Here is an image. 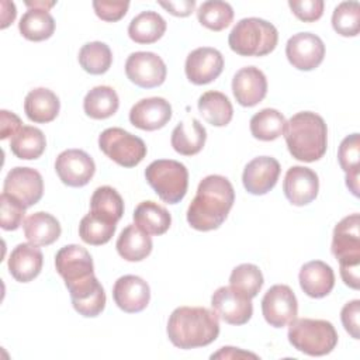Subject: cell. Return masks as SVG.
Instances as JSON below:
<instances>
[{
  "instance_id": "cell-40",
  "label": "cell",
  "mask_w": 360,
  "mask_h": 360,
  "mask_svg": "<svg viewBox=\"0 0 360 360\" xmlns=\"http://www.w3.org/2000/svg\"><path fill=\"white\" fill-rule=\"evenodd\" d=\"M263 283L264 280L260 269L252 263H242L236 266L229 276V284L249 298H253L259 294Z\"/></svg>"
},
{
  "instance_id": "cell-44",
  "label": "cell",
  "mask_w": 360,
  "mask_h": 360,
  "mask_svg": "<svg viewBox=\"0 0 360 360\" xmlns=\"http://www.w3.org/2000/svg\"><path fill=\"white\" fill-rule=\"evenodd\" d=\"M288 6L292 14L304 22H314L323 14L322 0H290Z\"/></svg>"
},
{
  "instance_id": "cell-22",
  "label": "cell",
  "mask_w": 360,
  "mask_h": 360,
  "mask_svg": "<svg viewBox=\"0 0 360 360\" xmlns=\"http://www.w3.org/2000/svg\"><path fill=\"white\" fill-rule=\"evenodd\" d=\"M172 118V105L162 97L142 98L132 105L129 121L134 127L143 131L163 128Z\"/></svg>"
},
{
  "instance_id": "cell-15",
  "label": "cell",
  "mask_w": 360,
  "mask_h": 360,
  "mask_svg": "<svg viewBox=\"0 0 360 360\" xmlns=\"http://www.w3.org/2000/svg\"><path fill=\"white\" fill-rule=\"evenodd\" d=\"M222 53L211 46H201L191 51L184 65L187 79L197 86L211 83L222 73Z\"/></svg>"
},
{
  "instance_id": "cell-25",
  "label": "cell",
  "mask_w": 360,
  "mask_h": 360,
  "mask_svg": "<svg viewBox=\"0 0 360 360\" xmlns=\"http://www.w3.org/2000/svg\"><path fill=\"white\" fill-rule=\"evenodd\" d=\"M60 101L58 96L45 87L31 90L24 100V111L30 121L37 124H46L59 114Z\"/></svg>"
},
{
  "instance_id": "cell-47",
  "label": "cell",
  "mask_w": 360,
  "mask_h": 360,
  "mask_svg": "<svg viewBox=\"0 0 360 360\" xmlns=\"http://www.w3.org/2000/svg\"><path fill=\"white\" fill-rule=\"evenodd\" d=\"M0 117H1V132H0L1 139L8 138L10 135L13 136L22 127L21 120L14 112H10L7 110H1Z\"/></svg>"
},
{
  "instance_id": "cell-34",
  "label": "cell",
  "mask_w": 360,
  "mask_h": 360,
  "mask_svg": "<svg viewBox=\"0 0 360 360\" xmlns=\"http://www.w3.org/2000/svg\"><path fill=\"white\" fill-rule=\"evenodd\" d=\"M120 100L117 91L110 86L93 87L83 100L84 112L93 120H105L117 112Z\"/></svg>"
},
{
  "instance_id": "cell-35",
  "label": "cell",
  "mask_w": 360,
  "mask_h": 360,
  "mask_svg": "<svg viewBox=\"0 0 360 360\" xmlns=\"http://www.w3.org/2000/svg\"><path fill=\"white\" fill-rule=\"evenodd\" d=\"M90 212L117 224L124 214V200L115 188L110 186H101L96 188L91 195Z\"/></svg>"
},
{
  "instance_id": "cell-43",
  "label": "cell",
  "mask_w": 360,
  "mask_h": 360,
  "mask_svg": "<svg viewBox=\"0 0 360 360\" xmlns=\"http://www.w3.org/2000/svg\"><path fill=\"white\" fill-rule=\"evenodd\" d=\"M338 160L346 174L357 173L360 169V136L357 132L346 136L339 146Z\"/></svg>"
},
{
  "instance_id": "cell-29",
  "label": "cell",
  "mask_w": 360,
  "mask_h": 360,
  "mask_svg": "<svg viewBox=\"0 0 360 360\" xmlns=\"http://www.w3.org/2000/svg\"><path fill=\"white\" fill-rule=\"evenodd\" d=\"M134 224L148 235H163L172 224L169 211L155 201H142L134 211Z\"/></svg>"
},
{
  "instance_id": "cell-52",
  "label": "cell",
  "mask_w": 360,
  "mask_h": 360,
  "mask_svg": "<svg viewBox=\"0 0 360 360\" xmlns=\"http://www.w3.org/2000/svg\"><path fill=\"white\" fill-rule=\"evenodd\" d=\"M25 6L27 7H39V8H45V10H49L51 7L55 6V1H25Z\"/></svg>"
},
{
  "instance_id": "cell-3",
  "label": "cell",
  "mask_w": 360,
  "mask_h": 360,
  "mask_svg": "<svg viewBox=\"0 0 360 360\" xmlns=\"http://www.w3.org/2000/svg\"><path fill=\"white\" fill-rule=\"evenodd\" d=\"M288 152L301 162L319 160L328 148V128L321 115L312 111L294 114L284 128Z\"/></svg>"
},
{
  "instance_id": "cell-46",
  "label": "cell",
  "mask_w": 360,
  "mask_h": 360,
  "mask_svg": "<svg viewBox=\"0 0 360 360\" xmlns=\"http://www.w3.org/2000/svg\"><path fill=\"white\" fill-rule=\"evenodd\" d=\"M359 316H360V301L359 300H353V301L345 304V307L340 311V319H342L343 328L353 339H360Z\"/></svg>"
},
{
  "instance_id": "cell-27",
  "label": "cell",
  "mask_w": 360,
  "mask_h": 360,
  "mask_svg": "<svg viewBox=\"0 0 360 360\" xmlns=\"http://www.w3.org/2000/svg\"><path fill=\"white\" fill-rule=\"evenodd\" d=\"M207 131L197 118H190L177 124L172 132L170 143L173 149L184 156L197 155L205 145Z\"/></svg>"
},
{
  "instance_id": "cell-19",
  "label": "cell",
  "mask_w": 360,
  "mask_h": 360,
  "mask_svg": "<svg viewBox=\"0 0 360 360\" xmlns=\"http://www.w3.org/2000/svg\"><path fill=\"white\" fill-rule=\"evenodd\" d=\"M280 163L270 156H259L250 160L243 170L242 183L248 193L263 195L277 183L280 176Z\"/></svg>"
},
{
  "instance_id": "cell-45",
  "label": "cell",
  "mask_w": 360,
  "mask_h": 360,
  "mask_svg": "<svg viewBox=\"0 0 360 360\" xmlns=\"http://www.w3.org/2000/svg\"><path fill=\"white\" fill-rule=\"evenodd\" d=\"M129 7V1H107V0H96L93 1L94 13L98 18L108 22H115L121 20Z\"/></svg>"
},
{
  "instance_id": "cell-11",
  "label": "cell",
  "mask_w": 360,
  "mask_h": 360,
  "mask_svg": "<svg viewBox=\"0 0 360 360\" xmlns=\"http://www.w3.org/2000/svg\"><path fill=\"white\" fill-rule=\"evenodd\" d=\"M127 77L142 89L160 86L167 75L163 59L153 52H134L125 62Z\"/></svg>"
},
{
  "instance_id": "cell-49",
  "label": "cell",
  "mask_w": 360,
  "mask_h": 360,
  "mask_svg": "<svg viewBox=\"0 0 360 360\" xmlns=\"http://www.w3.org/2000/svg\"><path fill=\"white\" fill-rule=\"evenodd\" d=\"M235 357H236V359H238V357H253V359H257V356L253 354V353L242 352V350H239L238 347H236V350H235V347H231V346L221 347L219 352L211 354V359H235Z\"/></svg>"
},
{
  "instance_id": "cell-42",
  "label": "cell",
  "mask_w": 360,
  "mask_h": 360,
  "mask_svg": "<svg viewBox=\"0 0 360 360\" xmlns=\"http://www.w3.org/2000/svg\"><path fill=\"white\" fill-rule=\"evenodd\" d=\"M27 207L7 193L0 195V224L4 231H15L24 224Z\"/></svg>"
},
{
  "instance_id": "cell-32",
  "label": "cell",
  "mask_w": 360,
  "mask_h": 360,
  "mask_svg": "<svg viewBox=\"0 0 360 360\" xmlns=\"http://www.w3.org/2000/svg\"><path fill=\"white\" fill-rule=\"evenodd\" d=\"M197 105L204 120L214 127H225L232 120L233 107L229 98L221 91H205L200 96Z\"/></svg>"
},
{
  "instance_id": "cell-17",
  "label": "cell",
  "mask_w": 360,
  "mask_h": 360,
  "mask_svg": "<svg viewBox=\"0 0 360 360\" xmlns=\"http://www.w3.org/2000/svg\"><path fill=\"white\" fill-rule=\"evenodd\" d=\"M318 174L312 169L292 166L287 170L283 181V191L292 205L302 207L312 202L318 195Z\"/></svg>"
},
{
  "instance_id": "cell-24",
  "label": "cell",
  "mask_w": 360,
  "mask_h": 360,
  "mask_svg": "<svg viewBox=\"0 0 360 360\" xmlns=\"http://www.w3.org/2000/svg\"><path fill=\"white\" fill-rule=\"evenodd\" d=\"M302 291L311 298L326 297L335 285V273L329 264L322 260L305 263L298 274Z\"/></svg>"
},
{
  "instance_id": "cell-20",
  "label": "cell",
  "mask_w": 360,
  "mask_h": 360,
  "mask_svg": "<svg viewBox=\"0 0 360 360\" xmlns=\"http://www.w3.org/2000/svg\"><path fill=\"white\" fill-rule=\"evenodd\" d=\"M112 298L120 309L128 314L143 311L150 300L148 283L134 274L120 277L112 287Z\"/></svg>"
},
{
  "instance_id": "cell-51",
  "label": "cell",
  "mask_w": 360,
  "mask_h": 360,
  "mask_svg": "<svg viewBox=\"0 0 360 360\" xmlns=\"http://www.w3.org/2000/svg\"><path fill=\"white\" fill-rule=\"evenodd\" d=\"M346 186L354 197H359V172L346 174Z\"/></svg>"
},
{
  "instance_id": "cell-33",
  "label": "cell",
  "mask_w": 360,
  "mask_h": 360,
  "mask_svg": "<svg viewBox=\"0 0 360 360\" xmlns=\"http://www.w3.org/2000/svg\"><path fill=\"white\" fill-rule=\"evenodd\" d=\"M46 146V139L39 128L22 125L10 139V149L18 158L24 160L38 159Z\"/></svg>"
},
{
  "instance_id": "cell-36",
  "label": "cell",
  "mask_w": 360,
  "mask_h": 360,
  "mask_svg": "<svg viewBox=\"0 0 360 360\" xmlns=\"http://www.w3.org/2000/svg\"><path fill=\"white\" fill-rule=\"evenodd\" d=\"M284 115L274 108H263L250 118V132L256 139L274 141L284 134Z\"/></svg>"
},
{
  "instance_id": "cell-12",
  "label": "cell",
  "mask_w": 360,
  "mask_h": 360,
  "mask_svg": "<svg viewBox=\"0 0 360 360\" xmlns=\"http://www.w3.org/2000/svg\"><path fill=\"white\" fill-rule=\"evenodd\" d=\"M55 170L60 181L69 187L86 186L96 172L93 158L82 149H66L55 160Z\"/></svg>"
},
{
  "instance_id": "cell-2",
  "label": "cell",
  "mask_w": 360,
  "mask_h": 360,
  "mask_svg": "<svg viewBox=\"0 0 360 360\" xmlns=\"http://www.w3.org/2000/svg\"><path fill=\"white\" fill-rule=\"evenodd\" d=\"M169 340L179 349H195L212 343L219 335L218 315L204 307H179L167 321Z\"/></svg>"
},
{
  "instance_id": "cell-28",
  "label": "cell",
  "mask_w": 360,
  "mask_h": 360,
  "mask_svg": "<svg viewBox=\"0 0 360 360\" xmlns=\"http://www.w3.org/2000/svg\"><path fill=\"white\" fill-rule=\"evenodd\" d=\"M152 239L135 224L128 225L120 233L115 248L118 255L127 262H141L152 252Z\"/></svg>"
},
{
  "instance_id": "cell-31",
  "label": "cell",
  "mask_w": 360,
  "mask_h": 360,
  "mask_svg": "<svg viewBox=\"0 0 360 360\" xmlns=\"http://www.w3.org/2000/svg\"><path fill=\"white\" fill-rule=\"evenodd\" d=\"M166 31L165 18L156 11H142L128 25V35L136 44H153Z\"/></svg>"
},
{
  "instance_id": "cell-37",
  "label": "cell",
  "mask_w": 360,
  "mask_h": 360,
  "mask_svg": "<svg viewBox=\"0 0 360 360\" xmlns=\"http://www.w3.org/2000/svg\"><path fill=\"white\" fill-rule=\"evenodd\" d=\"M79 63L90 75H103L112 63L111 49L100 41L87 42L79 51Z\"/></svg>"
},
{
  "instance_id": "cell-6",
  "label": "cell",
  "mask_w": 360,
  "mask_h": 360,
  "mask_svg": "<svg viewBox=\"0 0 360 360\" xmlns=\"http://www.w3.org/2000/svg\"><path fill=\"white\" fill-rule=\"evenodd\" d=\"M288 325V342L301 353L325 356L338 345V332L329 321L295 318Z\"/></svg>"
},
{
  "instance_id": "cell-23",
  "label": "cell",
  "mask_w": 360,
  "mask_h": 360,
  "mask_svg": "<svg viewBox=\"0 0 360 360\" xmlns=\"http://www.w3.org/2000/svg\"><path fill=\"white\" fill-rule=\"evenodd\" d=\"M44 256L34 243H18L10 253L8 271L20 283L34 280L42 269Z\"/></svg>"
},
{
  "instance_id": "cell-13",
  "label": "cell",
  "mask_w": 360,
  "mask_h": 360,
  "mask_svg": "<svg viewBox=\"0 0 360 360\" xmlns=\"http://www.w3.org/2000/svg\"><path fill=\"white\" fill-rule=\"evenodd\" d=\"M285 56L295 69L312 70L325 58V44L315 34L298 32L287 41Z\"/></svg>"
},
{
  "instance_id": "cell-39",
  "label": "cell",
  "mask_w": 360,
  "mask_h": 360,
  "mask_svg": "<svg viewBox=\"0 0 360 360\" xmlns=\"http://www.w3.org/2000/svg\"><path fill=\"white\" fill-rule=\"evenodd\" d=\"M117 229V224L103 219L91 212L84 215L79 224V236L83 242L94 246L107 243Z\"/></svg>"
},
{
  "instance_id": "cell-4",
  "label": "cell",
  "mask_w": 360,
  "mask_h": 360,
  "mask_svg": "<svg viewBox=\"0 0 360 360\" xmlns=\"http://www.w3.org/2000/svg\"><path fill=\"white\" fill-rule=\"evenodd\" d=\"M332 255L340 266L343 283L359 290L360 287V217L357 212L345 217L333 229Z\"/></svg>"
},
{
  "instance_id": "cell-9",
  "label": "cell",
  "mask_w": 360,
  "mask_h": 360,
  "mask_svg": "<svg viewBox=\"0 0 360 360\" xmlns=\"http://www.w3.org/2000/svg\"><path fill=\"white\" fill-rule=\"evenodd\" d=\"M262 314L273 328L291 323L298 314V302L294 291L285 284L270 287L262 300Z\"/></svg>"
},
{
  "instance_id": "cell-8",
  "label": "cell",
  "mask_w": 360,
  "mask_h": 360,
  "mask_svg": "<svg viewBox=\"0 0 360 360\" xmlns=\"http://www.w3.org/2000/svg\"><path fill=\"white\" fill-rule=\"evenodd\" d=\"M98 148L122 167H134L146 156L145 142L122 128H107L98 136Z\"/></svg>"
},
{
  "instance_id": "cell-10",
  "label": "cell",
  "mask_w": 360,
  "mask_h": 360,
  "mask_svg": "<svg viewBox=\"0 0 360 360\" xmlns=\"http://www.w3.org/2000/svg\"><path fill=\"white\" fill-rule=\"evenodd\" d=\"M211 307L218 318L229 325H245L253 315L252 298L232 285L217 288L211 297Z\"/></svg>"
},
{
  "instance_id": "cell-1",
  "label": "cell",
  "mask_w": 360,
  "mask_h": 360,
  "mask_svg": "<svg viewBox=\"0 0 360 360\" xmlns=\"http://www.w3.org/2000/svg\"><path fill=\"white\" fill-rule=\"evenodd\" d=\"M235 201V191L231 181L219 174L204 177L197 194L188 205L187 222L197 231H212L226 219Z\"/></svg>"
},
{
  "instance_id": "cell-21",
  "label": "cell",
  "mask_w": 360,
  "mask_h": 360,
  "mask_svg": "<svg viewBox=\"0 0 360 360\" xmlns=\"http://www.w3.org/2000/svg\"><path fill=\"white\" fill-rule=\"evenodd\" d=\"M232 93L240 105L253 107L266 97L267 79L259 68H242L232 79Z\"/></svg>"
},
{
  "instance_id": "cell-50",
  "label": "cell",
  "mask_w": 360,
  "mask_h": 360,
  "mask_svg": "<svg viewBox=\"0 0 360 360\" xmlns=\"http://www.w3.org/2000/svg\"><path fill=\"white\" fill-rule=\"evenodd\" d=\"M1 7H3V11H1V25L0 27L6 28V27L10 25V22L14 21L17 11H15V6H14L13 1L8 6V10H6V7L3 4H1Z\"/></svg>"
},
{
  "instance_id": "cell-14",
  "label": "cell",
  "mask_w": 360,
  "mask_h": 360,
  "mask_svg": "<svg viewBox=\"0 0 360 360\" xmlns=\"http://www.w3.org/2000/svg\"><path fill=\"white\" fill-rule=\"evenodd\" d=\"M3 193L13 195L28 208L37 204L44 194L42 176L35 169L17 166L7 173Z\"/></svg>"
},
{
  "instance_id": "cell-7",
  "label": "cell",
  "mask_w": 360,
  "mask_h": 360,
  "mask_svg": "<svg viewBox=\"0 0 360 360\" xmlns=\"http://www.w3.org/2000/svg\"><path fill=\"white\" fill-rule=\"evenodd\" d=\"M145 177L159 198L167 204L180 202L187 193L188 172L187 167L177 160H153L145 169Z\"/></svg>"
},
{
  "instance_id": "cell-5",
  "label": "cell",
  "mask_w": 360,
  "mask_h": 360,
  "mask_svg": "<svg viewBox=\"0 0 360 360\" xmlns=\"http://www.w3.org/2000/svg\"><path fill=\"white\" fill-rule=\"evenodd\" d=\"M277 42V28L257 17L242 18L228 37L229 48L240 56H264L274 51Z\"/></svg>"
},
{
  "instance_id": "cell-48",
  "label": "cell",
  "mask_w": 360,
  "mask_h": 360,
  "mask_svg": "<svg viewBox=\"0 0 360 360\" xmlns=\"http://www.w3.org/2000/svg\"><path fill=\"white\" fill-rule=\"evenodd\" d=\"M159 4L167 10L172 15L176 17H187L190 15L195 8L194 0H180V1H159Z\"/></svg>"
},
{
  "instance_id": "cell-18",
  "label": "cell",
  "mask_w": 360,
  "mask_h": 360,
  "mask_svg": "<svg viewBox=\"0 0 360 360\" xmlns=\"http://www.w3.org/2000/svg\"><path fill=\"white\" fill-rule=\"evenodd\" d=\"M73 308L86 318L100 315L105 308V292L96 276L66 285Z\"/></svg>"
},
{
  "instance_id": "cell-41",
  "label": "cell",
  "mask_w": 360,
  "mask_h": 360,
  "mask_svg": "<svg viewBox=\"0 0 360 360\" xmlns=\"http://www.w3.org/2000/svg\"><path fill=\"white\" fill-rule=\"evenodd\" d=\"M332 27L342 37H356L360 30V6L357 1L340 3L332 14Z\"/></svg>"
},
{
  "instance_id": "cell-38",
  "label": "cell",
  "mask_w": 360,
  "mask_h": 360,
  "mask_svg": "<svg viewBox=\"0 0 360 360\" xmlns=\"http://www.w3.org/2000/svg\"><path fill=\"white\" fill-rule=\"evenodd\" d=\"M197 18L201 25L212 31L225 30L233 20V10L229 3L221 0L204 1L197 10Z\"/></svg>"
},
{
  "instance_id": "cell-16",
  "label": "cell",
  "mask_w": 360,
  "mask_h": 360,
  "mask_svg": "<svg viewBox=\"0 0 360 360\" xmlns=\"http://www.w3.org/2000/svg\"><path fill=\"white\" fill-rule=\"evenodd\" d=\"M58 274L65 280V285L87 278L94 274L93 259L87 249L80 245H66L55 256Z\"/></svg>"
},
{
  "instance_id": "cell-30",
  "label": "cell",
  "mask_w": 360,
  "mask_h": 360,
  "mask_svg": "<svg viewBox=\"0 0 360 360\" xmlns=\"http://www.w3.org/2000/svg\"><path fill=\"white\" fill-rule=\"evenodd\" d=\"M20 34L28 41H45L52 37L55 31V20L49 10L39 7H30L18 22Z\"/></svg>"
},
{
  "instance_id": "cell-26",
  "label": "cell",
  "mask_w": 360,
  "mask_h": 360,
  "mask_svg": "<svg viewBox=\"0 0 360 360\" xmlns=\"http://www.w3.org/2000/svg\"><path fill=\"white\" fill-rule=\"evenodd\" d=\"M22 229L27 240L37 246L52 245L59 239L62 232L59 221L44 211H38L27 217L24 219Z\"/></svg>"
}]
</instances>
